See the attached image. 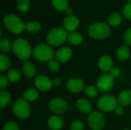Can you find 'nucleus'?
<instances>
[{
  "label": "nucleus",
  "mask_w": 131,
  "mask_h": 130,
  "mask_svg": "<svg viewBox=\"0 0 131 130\" xmlns=\"http://www.w3.org/2000/svg\"><path fill=\"white\" fill-rule=\"evenodd\" d=\"M5 28L12 33L20 34L25 28V23L17 15L8 14L5 16L3 20Z\"/></svg>",
  "instance_id": "1"
},
{
  "label": "nucleus",
  "mask_w": 131,
  "mask_h": 130,
  "mask_svg": "<svg viewBox=\"0 0 131 130\" xmlns=\"http://www.w3.org/2000/svg\"><path fill=\"white\" fill-rule=\"evenodd\" d=\"M12 49L15 54L21 60H27L31 56V45L25 39H16L12 44Z\"/></svg>",
  "instance_id": "2"
},
{
  "label": "nucleus",
  "mask_w": 131,
  "mask_h": 130,
  "mask_svg": "<svg viewBox=\"0 0 131 130\" xmlns=\"http://www.w3.org/2000/svg\"><path fill=\"white\" fill-rule=\"evenodd\" d=\"M34 57L40 61H50L54 56L53 49L47 44H40L35 47L32 51Z\"/></svg>",
  "instance_id": "3"
},
{
  "label": "nucleus",
  "mask_w": 131,
  "mask_h": 130,
  "mask_svg": "<svg viewBox=\"0 0 131 130\" xmlns=\"http://www.w3.org/2000/svg\"><path fill=\"white\" fill-rule=\"evenodd\" d=\"M68 34L65 30L57 28L51 29L47 34V41L53 46H59L68 39Z\"/></svg>",
  "instance_id": "4"
},
{
  "label": "nucleus",
  "mask_w": 131,
  "mask_h": 130,
  "mask_svg": "<svg viewBox=\"0 0 131 130\" xmlns=\"http://www.w3.org/2000/svg\"><path fill=\"white\" fill-rule=\"evenodd\" d=\"M88 33L93 38L104 39L109 36L111 33V28L106 23H96L90 26Z\"/></svg>",
  "instance_id": "5"
},
{
  "label": "nucleus",
  "mask_w": 131,
  "mask_h": 130,
  "mask_svg": "<svg viewBox=\"0 0 131 130\" xmlns=\"http://www.w3.org/2000/svg\"><path fill=\"white\" fill-rule=\"evenodd\" d=\"M13 112L16 117L25 120L30 115V107L25 99H18L13 105Z\"/></svg>",
  "instance_id": "6"
},
{
  "label": "nucleus",
  "mask_w": 131,
  "mask_h": 130,
  "mask_svg": "<svg viewBox=\"0 0 131 130\" xmlns=\"http://www.w3.org/2000/svg\"><path fill=\"white\" fill-rule=\"evenodd\" d=\"M97 107L101 110L104 112L113 111L117 107V100L111 94L104 95L99 99L97 102Z\"/></svg>",
  "instance_id": "7"
},
{
  "label": "nucleus",
  "mask_w": 131,
  "mask_h": 130,
  "mask_svg": "<svg viewBox=\"0 0 131 130\" xmlns=\"http://www.w3.org/2000/svg\"><path fill=\"white\" fill-rule=\"evenodd\" d=\"M105 120L103 115L97 111L92 112L88 116V124L93 130H101L104 126Z\"/></svg>",
  "instance_id": "8"
},
{
  "label": "nucleus",
  "mask_w": 131,
  "mask_h": 130,
  "mask_svg": "<svg viewBox=\"0 0 131 130\" xmlns=\"http://www.w3.org/2000/svg\"><path fill=\"white\" fill-rule=\"evenodd\" d=\"M114 84V77L108 74L101 75L97 81V86L102 92H107L111 90L113 88Z\"/></svg>",
  "instance_id": "9"
},
{
  "label": "nucleus",
  "mask_w": 131,
  "mask_h": 130,
  "mask_svg": "<svg viewBox=\"0 0 131 130\" xmlns=\"http://www.w3.org/2000/svg\"><path fill=\"white\" fill-rule=\"evenodd\" d=\"M49 108L53 113L61 114L68 109V105L64 100L61 98H54L51 100L49 103Z\"/></svg>",
  "instance_id": "10"
},
{
  "label": "nucleus",
  "mask_w": 131,
  "mask_h": 130,
  "mask_svg": "<svg viewBox=\"0 0 131 130\" xmlns=\"http://www.w3.org/2000/svg\"><path fill=\"white\" fill-rule=\"evenodd\" d=\"M35 87L41 91H48L53 86L52 80H51L48 77L43 75L38 76L35 78Z\"/></svg>",
  "instance_id": "11"
},
{
  "label": "nucleus",
  "mask_w": 131,
  "mask_h": 130,
  "mask_svg": "<svg viewBox=\"0 0 131 130\" xmlns=\"http://www.w3.org/2000/svg\"><path fill=\"white\" fill-rule=\"evenodd\" d=\"M66 87L68 90L71 93H79L82 91L84 88V83L80 78H71L68 80L66 84Z\"/></svg>",
  "instance_id": "12"
},
{
  "label": "nucleus",
  "mask_w": 131,
  "mask_h": 130,
  "mask_svg": "<svg viewBox=\"0 0 131 130\" xmlns=\"http://www.w3.org/2000/svg\"><path fill=\"white\" fill-rule=\"evenodd\" d=\"M55 57H56V60L58 62L65 63L71 58L72 51L68 47H63L56 52Z\"/></svg>",
  "instance_id": "13"
},
{
  "label": "nucleus",
  "mask_w": 131,
  "mask_h": 130,
  "mask_svg": "<svg viewBox=\"0 0 131 130\" xmlns=\"http://www.w3.org/2000/svg\"><path fill=\"white\" fill-rule=\"evenodd\" d=\"M80 21L75 15H68L64 20V27L66 31L73 32L79 25Z\"/></svg>",
  "instance_id": "14"
},
{
  "label": "nucleus",
  "mask_w": 131,
  "mask_h": 130,
  "mask_svg": "<svg viewBox=\"0 0 131 130\" xmlns=\"http://www.w3.org/2000/svg\"><path fill=\"white\" fill-rule=\"evenodd\" d=\"M98 66L102 71L107 72L109 70H111V69L113 68V61L109 56L104 55L100 57L98 61Z\"/></svg>",
  "instance_id": "15"
},
{
  "label": "nucleus",
  "mask_w": 131,
  "mask_h": 130,
  "mask_svg": "<svg viewBox=\"0 0 131 130\" xmlns=\"http://www.w3.org/2000/svg\"><path fill=\"white\" fill-rule=\"evenodd\" d=\"M47 125L51 130H59L63 126V120L59 116H51L47 122Z\"/></svg>",
  "instance_id": "16"
},
{
  "label": "nucleus",
  "mask_w": 131,
  "mask_h": 130,
  "mask_svg": "<svg viewBox=\"0 0 131 130\" xmlns=\"http://www.w3.org/2000/svg\"><path fill=\"white\" fill-rule=\"evenodd\" d=\"M118 103L121 107H127L131 104V91L124 90L122 91L117 98Z\"/></svg>",
  "instance_id": "17"
},
{
  "label": "nucleus",
  "mask_w": 131,
  "mask_h": 130,
  "mask_svg": "<svg viewBox=\"0 0 131 130\" xmlns=\"http://www.w3.org/2000/svg\"><path fill=\"white\" fill-rule=\"evenodd\" d=\"M22 70L25 75L28 77H33L36 74V67L30 61H26L23 64Z\"/></svg>",
  "instance_id": "18"
},
{
  "label": "nucleus",
  "mask_w": 131,
  "mask_h": 130,
  "mask_svg": "<svg viewBox=\"0 0 131 130\" xmlns=\"http://www.w3.org/2000/svg\"><path fill=\"white\" fill-rule=\"evenodd\" d=\"M77 107L81 112L84 113H91V109H92L91 103L84 99H79L77 101Z\"/></svg>",
  "instance_id": "19"
},
{
  "label": "nucleus",
  "mask_w": 131,
  "mask_h": 130,
  "mask_svg": "<svg viewBox=\"0 0 131 130\" xmlns=\"http://www.w3.org/2000/svg\"><path fill=\"white\" fill-rule=\"evenodd\" d=\"M82 40H83V37L78 32L73 31L71 34H69L68 36V41H69L70 44H71L73 45L80 44L81 43Z\"/></svg>",
  "instance_id": "20"
},
{
  "label": "nucleus",
  "mask_w": 131,
  "mask_h": 130,
  "mask_svg": "<svg viewBox=\"0 0 131 130\" xmlns=\"http://www.w3.org/2000/svg\"><path fill=\"white\" fill-rule=\"evenodd\" d=\"M130 49L126 45H124V46H121L118 51H117V58L120 60V61H126L130 57Z\"/></svg>",
  "instance_id": "21"
},
{
  "label": "nucleus",
  "mask_w": 131,
  "mask_h": 130,
  "mask_svg": "<svg viewBox=\"0 0 131 130\" xmlns=\"http://www.w3.org/2000/svg\"><path fill=\"white\" fill-rule=\"evenodd\" d=\"M23 97H24V99L25 100L35 101L38 97V92L34 88H30V89H28L24 93Z\"/></svg>",
  "instance_id": "22"
},
{
  "label": "nucleus",
  "mask_w": 131,
  "mask_h": 130,
  "mask_svg": "<svg viewBox=\"0 0 131 130\" xmlns=\"http://www.w3.org/2000/svg\"><path fill=\"white\" fill-rule=\"evenodd\" d=\"M11 102V96L6 91L0 92V106L1 107H6Z\"/></svg>",
  "instance_id": "23"
},
{
  "label": "nucleus",
  "mask_w": 131,
  "mask_h": 130,
  "mask_svg": "<svg viewBox=\"0 0 131 130\" xmlns=\"http://www.w3.org/2000/svg\"><path fill=\"white\" fill-rule=\"evenodd\" d=\"M53 6L58 11H66L68 8V0H52Z\"/></svg>",
  "instance_id": "24"
},
{
  "label": "nucleus",
  "mask_w": 131,
  "mask_h": 130,
  "mask_svg": "<svg viewBox=\"0 0 131 130\" xmlns=\"http://www.w3.org/2000/svg\"><path fill=\"white\" fill-rule=\"evenodd\" d=\"M10 67V60L9 58L3 54H0V70L2 72L5 71L6 70H8Z\"/></svg>",
  "instance_id": "25"
},
{
  "label": "nucleus",
  "mask_w": 131,
  "mask_h": 130,
  "mask_svg": "<svg viewBox=\"0 0 131 130\" xmlns=\"http://www.w3.org/2000/svg\"><path fill=\"white\" fill-rule=\"evenodd\" d=\"M25 28L27 29L28 31L31 33H36L41 30V25L38 22L32 21L28 22L25 25Z\"/></svg>",
  "instance_id": "26"
},
{
  "label": "nucleus",
  "mask_w": 131,
  "mask_h": 130,
  "mask_svg": "<svg viewBox=\"0 0 131 130\" xmlns=\"http://www.w3.org/2000/svg\"><path fill=\"white\" fill-rule=\"evenodd\" d=\"M122 18L120 14L118 13H113L108 18V23L112 26L119 25L121 23Z\"/></svg>",
  "instance_id": "27"
},
{
  "label": "nucleus",
  "mask_w": 131,
  "mask_h": 130,
  "mask_svg": "<svg viewBox=\"0 0 131 130\" xmlns=\"http://www.w3.org/2000/svg\"><path fill=\"white\" fill-rule=\"evenodd\" d=\"M16 7L20 11L26 12L30 8V2L29 0H17Z\"/></svg>",
  "instance_id": "28"
},
{
  "label": "nucleus",
  "mask_w": 131,
  "mask_h": 130,
  "mask_svg": "<svg viewBox=\"0 0 131 130\" xmlns=\"http://www.w3.org/2000/svg\"><path fill=\"white\" fill-rule=\"evenodd\" d=\"M20 73L15 70V69H11L8 72V79L11 81V82H17L20 79Z\"/></svg>",
  "instance_id": "29"
},
{
  "label": "nucleus",
  "mask_w": 131,
  "mask_h": 130,
  "mask_svg": "<svg viewBox=\"0 0 131 130\" xmlns=\"http://www.w3.org/2000/svg\"><path fill=\"white\" fill-rule=\"evenodd\" d=\"M84 92H85L86 95L90 97H95L97 96V93H98L97 90L93 86H88V87H85Z\"/></svg>",
  "instance_id": "30"
},
{
  "label": "nucleus",
  "mask_w": 131,
  "mask_h": 130,
  "mask_svg": "<svg viewBox=\"0 0 131 130\" xmlns=\"http://www.w3.org/2000/svg\"><path fill=\"white\" fill-rule=\"evenodd\" d=\"M11 42L7 39H2L0 41V49L2 51H8L11 49Z\"/></svg>",
  "instance_id": "31"
},
{
  "label": "nucleus",
  "mask_w": 131,
  "mask_h": 130,
  "mask_svg": "<svg viewBox=\"0 0 131 130\" xmlns=\"http://www.w3.org/2000/svg\"><path fill=\"white\" fill-rule=\"evenodd\" d=\"M48 68L52 71V72H57L58 71L59 68H60V65L59 63L57 60H51L50 61H48Z\"/></svg>",
  "instance_id": "32"
},
{
  "label": "nucleus",
  "mask_w": 131,
  "mask_h": 130,
  "mask_svg": "<svg viewBox=\"0 0 131 130\" xmlns=\"http://www.w3.org/2000/svg\"><path fill=\"white\" fill-rule=\"evenodd\" d=\"M84 129V124L80 120H75L71 123V130H83Z\"/></svg>",
  "instance_id": "33"
},
{
  "label": "nucleus",
  "mask_w": 131,
  "mask_h": 130,
  "mask_svg": "<svg viewBox=\"0 0 131 130\" xmlns=\"http://www.w3.org/2000/svg\"><path fill=\"white\" fill-rule=\"evenodd\" d=\"M124 15L127 18L131 19V2H128L125 5L124 8Z\"/></svg>",
  "instance_id": "34"
},
{
  "label": "nucleus",
  "mask_w": 131,
  "mask_h": 130,
  "mask_svg": "<svg viewBox=\"0 0 131 130\" xmlns=\"http://www.w3.org/2000/svg\"><path fill=\"white\" fill-rule=\"evenodd\" d=\"M2 130H19V129L16 125V123H15L14 122H8L4 126V128Z\"/></svg>",
  "instance_id": "35"
},
{
  "label": "nucleus",
  "mask_w": 131,
  "mask_h": 130,
  "mask_svg": "<svg viewBox=\"0 0 131 130\" xmlns=\"http://www.w3.org/2000/svg\"><path fill=\"white\" fill-rule=\"evenodd\" d=\"M8 85V79L4 75L0 76V88L4 89Z\"/></svg>",
  "instance_id": "36"
},
{
  "label": "nucleus",
  "mask_w": 131,
  "mask_h": 130,
  "mask_svg": "<svg viewBox=\"0 0 131 130\" xmlns=\"http://www.w3.org/2000/svg\"><path fill=\"white\" fill-rule=\"evenodd\" d=\"M120 74H121V70L119 67H113L111 70V75L113 77H117L120 76Z\"/></svg>",
  "instance_id": "37"
},
{
  "label": "nucleus",
  "mask_w": 131,
  "mask_h": 130,
  "mask_svg": "<svg viewBox=\"0 0 131 130\" xmlns=\"http://www.w3.org/2000/svg\"><path fill=\"white\" fill-rule=\"evenodd\" d=\"M124 39L127 44L131 45V28L126 31L125 35H124Z\"/></svg>",
  "instance_id": "38"
},
{
  "label": "nucleus",
  "mask_w": 131,
  "mask_h": 130,
  "mask_svg": "<svg viewBox=\"0 0 131 130\" xmlns=\"http://www.w3.org/2000/svg\"><path fill=\"white\" fill-rule=\"evenodd\" d=\"M115 111V113L118 116H121L124 114V109L121 106H119V107H117L116 109L114 110Z\"/></svg>",
  "instance_id": "39"
},
{
  "label": "nucleus",
  "mask_w": 131,
  "mask_h": 130,
  "mask_svg": "<svg viewBox=\"0 0 131 130\" xmlns=\"http://www.w3.org/2000/svg\"><path fill=\"white\" fill-rule=\"evenodd\" d=\"M61 80L60 78H58V77L54 78V79L52 80V84H53V85L55 86V87L59 86V85L61 84Z\"/></svg>",
  "instance_id": "40"
},
{
  "label": "nucleus",
  "mask_w": 131,
  "mask_h": 130,
  "mask_svg": "<svg viewBox=\"0 0 131 130\" xmlns=\"http://www.w3.org/2000/svg\"><path fill=\"white\" fill-rule=\"evenodd\" d=\"M66 13H67L68 15H71V14L72 13V9H71V8L68 7V8L67 9H66Z\"/></svg>",
  "instance_id": "41"
},
{
  "label": "nucleus",
  "mask_w": 131,
  "mask_h": 130,
  "mask_svg": "<svg viewBox=\"0 0 131 130\" xmlns=\"http://www.w3.org/2000/svg\"><path fill=\"white\" fill-rule=\"evenodd\" d=\"M127 1H128L129 2H131V0H127Z\"/></svg>",
  "instance_id": "42"
},
{
  "label": "nucleus",
  "mask_w": 131,
  "mask_h": 130,
  "mask_svg": "<svg viewBox=\"0 0 131 130\" xmlns=\"http://www.w3.org/2000/svg\"><path fill=\"white\" fill-rule=\"evenodd\" d=\"M124 130H129V129H124Z\"/></svg>",
  "instance_id": "43"
}]
</instances>
